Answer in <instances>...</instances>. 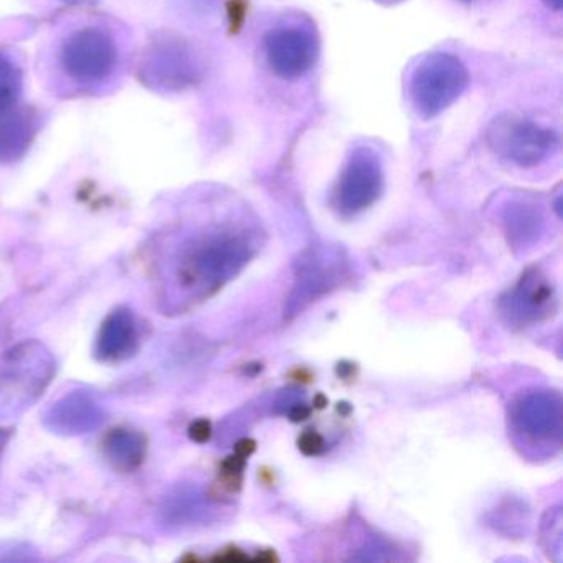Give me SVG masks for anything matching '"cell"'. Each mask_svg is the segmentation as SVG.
Instances as JSON below:
<instances>
[{
  "instance_id": "1",
  "label": "cell",
  "mask_w": 563,
  "mask_h": 563,
  "mask_svg": "<svg viewBox=\"0 0 563 563\" xmlns=\"http://www.w3.org/2000/svg\"><path fill=\"white\" fill-rule=\"evenodd\" d=\"M256 249L255 239L245 230L216 229L192 236L170 266L177 295L183 301L213 295L245 268Z\"/></svg>"
},
{
  "instance_id": "2",
  "label": "cell",
  "mask_w": 563,
  "mask_h": 563,
  "mask_svg": "<svg viewBox=\"0 0 563 563\" xmlns=\"http://www.w3.org/2000/svg\"><path fill=\"white\" fill-rule=\"evenodd\" d=\"M55 374L52 352L38 341L22 342L0 357V418L18 417L32 407Z\"/></svg>"
},
{
  "instance_id": "3",
  "label": "cell",
  "mask_w": 563,
  "mask_h": 563,
  "mask_svg": "<svg viewBox=\"0 0 563 563\" xmlns=\"http://www.w3.org/2000/svg\"><path fill=\"white\" fill-rule=\"evenodd\" d=\"M510 431L529 456H549L562 443L563 407L556 391L537 390L517 398L510 408Z\"/></svg>"
},
{
  "instance_id": "4",
  "label": "cell",
  "mask_w": 563,
  "mask_h": 563,
  "mask_svg": "<svg viewBox=\"0 0 563 563\" xmlns=\"http://www.w3.org/2000/svg\"><path fill=\"white\" fill-rule=\"evenodd\" d=\"M467 87V71L450 54H433L418 64L410 80V98L420 117L433 118L446 110Z\"/></svg>"
},
{
  "instance_id": "5",
  "label": "cell",
  "mask_w": 563,
  "mask_h": 563,
  "mask_svg": "<svg viewBox=\"0 0 563 563\" xmlns=\"http://www.w3.org/2000/svg\"><path fill=\"white\" fill-rule=\"evenodd\" d=\"M118 57L117 42L98 27L71 32L60 51L62 67L68 77L84 85L107 80L117 68Z\"/></svg>"
},
{
  "instance_id": "6",
  "label": "cell",
  "mask_w": 563,
  "mask_h": 563,
  "mask_svg": "<svg viewBox=\"0 0 563 563\" xmlns=\"http://www.w3.org/2000/svg\"><path fill=\"white\" fill-rule=\"evenodd\" d=\"M489 143L504 159L522 167L542 163L559 146L553 131L517 117L494 120L489 130Z\"/></svg>"
},
{
  "instance_id": "7",
  "label": "cell",
  "mask_w": 563,
  "mask_h": 563,
  "mask_svg": "<svg viewBox=\"0 0 563 563\" xmlns=\"http://www.w3.org/2000/svg\"><path fill=\"white\" fill-rule=\"evenodd\" d=\"M384 189V173L377 154L367 147H358L349 157L332 202L341 216L354 217L374 206Z\"/></svg>"
},
{
  "instance_id": "8",
  "label": "cell",
  "mask_w": 563,
  "mask_h": 563,
  "mask_svg": "<svg viewBox=\"0 0 563 563\" xmlns=\"http://www.w3.org/2000/svg\"><path fill=\"white\" fill-rule=\"evenodd\" d=\"M556 289L552 278L540 268H530L504 296L500 309L514 325H530L550 318L556 311Z\"/></svg>"
},
{
  "instance_id": "9",
  "label": "cell",
  "mask_w": 563,
  "mask_h": 563,
  "mask_svg": "<svg viewBox=\"0 0 563 563\" xmlns=\"http://www.w3.org/2000/svg\"><path fill=\"white\" fill-rule=\"evenodd\" d=\"M319 55L316 32L305 25L291 24L276 27L266 37V57L269 67L279 77H302L314 67Z\"/></svg>"
},
{
  "instance_id": "10",
  "label": "cell",
  "mask_w": 563,
  "mask_h": 563,
  "mask_svg": "<svg viewBox=\"0 0 563 563\" xmlns=\"http://www.w3.org/2000/svg\"><path fill=\"white\" fill-rule=\"evenodd\" d=\"M345 260L341 253H312L298 273L295 291L289 298L288 311L291 314L301 311L306 305L314 301L319 296L335 288L342 276L345 275Z\"/></svg>"
},
{
  "instance_id": "11",
  "label": "cell",
  "mask_w": 563,
  "mask_h": 563,
  "mask_svg": "<svg viewBox=\"0 0 563 563\" xmlns=\"http://www.w3.org/2000/svg\"><path fill=\"white\" fill-rule=\"evenodd\" d=\"M104 410L91 395L74 391L55 401L44 415V424L62 437H80L103 424Z\"/></svg>"
},
{
  "instance_id": "12",
  "label": "cell",
  "mask_w": 563,
  "mask_h": 563,
  "mask_svg": "<svg viewBox=\"0 0 563 563\" xmlns=\"http://www.w3.org/2000/svg\"><path fill=\"white\" fill-rule=\"evenodd\" d=\"M137 328L133 312L126 308L117 309L101 325L97 339V357L104 362L123 361L136 347Z\"/></svg>"
},
{
  "instance_id": "13",
  "label": "cell",
  "mask_w": 563,
  "mask_h": 563,
  "mask_svg": "<svg viewBox=\"0 0 563 563\" xmlns=\"http://www.w3.org/2000/svg\"><path fill=\"white\" fill-rule=\"evenodd\" d=\"M34 126L25 111L15 110L0 114V161H15L25 153L31 143Z\"/></svg>"
},
{
  "instance_id": "14",
  "label": "cell",
  "mask_w": 563,
  "mask_h": 563,
  "mask_svg": "<svg viewBox=\"0 0 563 563\" xmlns=\"http://www.w3.org/2000/svg\"><path fill=\"white\" fill-rule=\"evenodd\" d=\"M108 460L121 471H133L146 457V440L134 430H114L107 438Z\"/></svg>"
},
{
  "instance_id": "15",
  "label": "cell",
  "mask_w": 563,
  "mask_h": 563,
  "mask_svg": "<svg viewBox=\"0 0 563 563\" xmlns=\"http://www.w3.org/2000/svg\"><path fill=\"white\" fill-rule=\"evenodd\" d=\"M504 222H506L510 242L516 246H527L536 242L542 227V217L530 203L516 202L507 207Z\"/></svg>"
},
{
  "instance_id": "16",
  "label": "cell",
  "mask_w": 563,
  "mask_h": 563,
  "mask_svg": "<svg viewBox=\"0 0 563 563\" xmlns=\"http://www.w3.org/2000/svg\"><path fill=\"white\" fill-rule=\"evenodd\" d=\"M21 95V68L9 55L0 54V114L15 110Z\"/></svg>"
},
{
  "instance_id": "17",
  "label": "cell",
  "mask_w": 563,
  "mask_h": 563,
  "mask_svg": "<svg viewBox=\"0 0 563 563\" xmlns=\"http://www.w3.org/2000/svg\"><path fill=\"white\" fill-rule=\"evenodd\" d=\"M547 519L549 522L543 520L542 527V537L543 540H549V545H547V550L549 552L562 553V512H560V507L556 509L549 510L547 512Z\"/></svg>"
},
{
  "instance_id": "18",
  "label": "cell",
  "mask_w": 563,
  "mask_h": 563,
  "mask_svg": "<svg viewBox=\"0 0 563 563\" xmlns=\"http://www.w3.org/2000/svg\"><path fill=\"white\" fill-rule=\"evenodd\" d=\"M298 446L306 456H316V454L321 453L322 448H324V441H322V438L319 437L316 431H306V433H302L301 438H299Z\"/></svg>"
},
{
  "instance_id": "19",
  "label": "cell",
  "mask_w": 563,
  "mask_h": 563,
  "mask_svg": "<svg viewBox=\"0 0 563 563\" xmlns=\"http://www.w3.org/2000/svg\"><path fill=\"white\" fill-rule=\"evenodd\" d=\"M190 438L197 443H206L209 438L212 437V424L207 420H197L190 424L189 428Z\"/></svg>"
},
{
  "instance_id": "20",
  "label": "cell",
  "mask_w": 563,
  "mask_h": 563,
  "mask_svg": "<svg viewBox=\"0 0 563 563\" xmlns=\"http://www.w3.org/2000/svg\"><path fill=\"white\" fill-rule=\"evenodd\" d=\"M255 451V441L252 440H243L236 444V454L242 457L250 456V454Z\"/></svg>"
},
{
  "instance_id": "21",
  "label": "cell",
  "mask_w": 563,
  "mask_h": 563,
  "mask_svg": "<svg viewBox=\"0 0 563 563\" xmlns=\"http://www.w3.org/2000/svg\"><path fill=\"white\" fill-rule=\"evenodd\" d=\"M545 4L559 11V9L562 8V0H545Z\"/></svg>"
},
{
  "instance_id": "22",
  "label": "cell",
  "mask_w": 563,
  "mask_h": 563,
  "mask_svg": "<svg viewBox=\"0 0 563 563\" xmlns=\"http://www.w3.org/2000/svg\"><path fill=\"white\" fill-rule=\"evenodd\" d=\"M62 2H67V4H80V2H85V0H62Z\"/></svg>"
},
{
  "instance_id": "23",
  "label": "cell",
  "mask_w": 563,
  "mask_h": 563,
  "mask_svg": "<svg viewBox=\"0 0 563 563\" xmlns=\"http://www.w3.org/2000/svg\"><path fill=\"white\" fill-rule=\"evenodd\" d=\"M5 443V434L4 433H0V446H2V444Z\"/></svg>"
},
{
  "instance_id": "24",
  "label": "cell",
  "mask_w": 563,
  "mask_h": 563,
  "mask_svg": "<svg viewBox=\"0 0 563 563\" xmlns=\"http://www.w3.org/2000/svg\"><path fill=\"white\" fill-rule=\"evenodd\" d=\"M382 2H398V0H382Z\"/></svg>"
},
{
  "instance_id": "25",
  "label": "cell",
  "mask_w": 563,
  "mask_h": 563,
  "mask_svg": "<svg viewBox=\"0 0 563 563\" xmlns=\"http://www.w3.org/2000/svg\"><path fill=\"white\" fill-rule=\"evenodd\" d=\"M464 2H474V0H464Z\"/></svg>"
}]
</instances>
